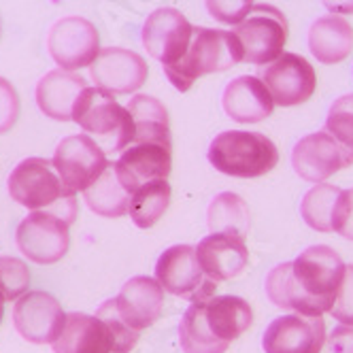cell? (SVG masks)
Here are the masks:
<instances>
[{
    "label": "cell",
    "instance_id": "cell-11",
    "mask_svg": "<svg viewBox=\"0 0 353 353\" xmlns=\"http://www.w3.org/2000/svg\"><path fill=\"white\" fill-rule=\"evenodd\" d=\"M52 162L70 194L85 192L109 166L107 154L88 134L62 139L54 151Z\"/></svg>",
    "mask_w": 353,
    "mask_h": 353
},
{
    "label": "cell",
    "instance_id": "cell-17",
    "mask_svg": "<svg viewBox=\"0 0 353 353\" xmlns=\"http://www.w3.org/2000/svg\"><path fill=\"white\" fill-rule=\"evenodd\" d=\"M292 166L298 176L311 183H323L341 168L351 166L341 145L325 130L300 139L292 151Z\"/></svg>",
    "mask_w": 353,
    "mask_h": 353
},
{
    "label": "cell",
    "instance_id": "cell-34",
    "mask_svg": "<svg viewBox=\"0 0 353 353\" xmlns=\"http://www.w3.org/2000/svg\"><path fill=\"white\" fill-rule=\"evenodd\" d=\"M330 313L343 325H353V264L345 266L343 283L336 292V300Z\"/></svg>",
    "mask_w": 353,
    "mask_h": 353
},
{
    "label": "cell",
    "instance_id": "cell-1",
    "mask_svg": "<svg viewBox=\"0 0 353 353\" xmlns=\"http://www.w3.org/2000/svg\"><path fill=\"white\" fill-rule=\"evenodd\" d=\"M345 276V262L332 247L313 245L294 262L274 266L266 276V296L274 307L302 317L330 313Z\"/></svg>",
    "mask_w": 353,
    "mask_h": 353
},
{
    "label": "cell",
    "instance_id": "cell-36",
    "mask_svg": "<svg viewBox=\"0 0 353 353\" xmlns=\"http://www.w3.org/2000/svg\"><path fill=\"white\" fill-rule=\"evenodd\" d=\"M334 232L353 241V190H343L334 215Z\"/></svg>",
    "mask_w": 353,
    "mask_h": 353
},
{
    "label": "cell",
    "instance_id": "cell-2",
    "mask_svg": "<svg viewBox=\"0 0 353 353\" xmlns=\"http://www.w3.org/2000/svg\"><path fill=\"white\" fill-rule=\"evenodd\" d=\"M139 343V332L121 323L113 298L94 315L66 313L64 330L52 345L54 353H130Z\"/></svg>",
    "mask_w": 353,
    "mask_h": 353
},
{
    "label": "cell",
    "instance_id": "cell-22",
    "mask_svg": "<svg viewBox=\"0 0 353 353\" xmlns=\"http://www.w3.org/2000/svg\"><path fill=\"white\" fill-rule=\"evenodd\" d=\"M85 88L88 83L81 74L56 68L37 83V105L49 119L72 121L74 105Z\"/></svg>",
    "mask_w": 353,
    "mask_h": 353
},
{
    "label": "cell",
    "instance_id": "cell-13",
    "mask_svg": "<svg viewBox=\"0 0 353 353\" xmlns=\"http://www.w3.org/2000/svg\"><path fill=\"white\" fill-rule=\"evenodd\" d=\"M260 81L266 85L274 105L296 107L313 96L317 74L307 58L298 54H283L272 64L260 68Z\"/></svg>",
    "mask_w": 353,
    "mask_h": 353
},
{
    "label": "cell",
    "instance_id": "cell-10",
    "mask_svg": "<svg viewBox=\"0 0 353 353\" xmlns=\"http://www.w3.org/2000/svg\"><path fill=\"white\" fill-rule=\"evenodd\" d=\"M47 49L62 70L77 72L85 66H92V62L98 58L100 34L90 19L68 15L58 19L49 30Z\"/></svg>",
    "mask_w": 353,
    "mask_h": 353
},
{
    "label": "cell",
    "instance_id": "cell-15",
    "mask_svg": "<svg viewBox=\"0 0 353 353\" xmlns=\"http://www.w3.org/2000/svg\"><path fill=\"white\" fill-rule=\"evenodd\" d=\"M92 81L96 88L109 94H132L137 92L149 74V66L137 52L121 47L100 49L98 58L90 66Z\"/></svg>",
    "mask_w": 353,
    "mask_h": 353
},
{
    "label": "cell",
    "instance_id": "cell-23",
    "mask_svg": "<svg viewBox=\"0 0 353 353\" xmlns=\"http://www.w3.org/2000/svg\"><path fill=\"white\" fill-rule=\"evenodd\" d=\"M203 313L213 336L225 345H230L245 330H249L254 321V311L249 302L239 296H215L203 302Z\"/></svg>",
    "mask_w": 353,
    "mask_h": 353
},
{
    "label": "cell",
    "instance_id": "cell-14",
    "mask_svg": "<svg viewBox=\"0 0 353 353\" xmlns=\"http://www.w3.org/2000/svg\"><path fill=\"white\" fill-rule=\"evenodd\" d=\"M194 26L188 21V17L172 7L156 9L151 15H147L143 23V45L151 58L162 62L164 68L176 64L183 54L188 52L192 41Z\"/></svg>",
    "mask_w": 353,
    "mask_h": 353
},
{
    "label": "cell",
    "instance_id": "cell-12",
    "mask_svg": "<svg viewBox=\"0 0 353 353\" xmlns=\"http://www.w3.org/2000/svg\"><path fill=\"white\" fill-rule=\"evenodd\" d=\"M13 323L28 343L54 345L64 330L66 313L54 294L37 290L15 300Z\"/></svg>",
    "mask_w": 353,
    "mask_h": 353
},
{
    "label": "cell",
    "instance_id": "cell-8",
    "mask_svg": "<svg viewBox=\"0 0 353 353\" xmlns=\"http://www.w3.org/2000/svg\"><path fill=\"white\" fill-rule=\"evenodd\" d=\"M288 32V17L272 5H254L249 17L234 30L243 49V60L260 68L283 56Z\"/></svg>",
    "mask_w": 353,
    "mask_h": 353
},
{
    "label": "cell",
    "instance_id": "cell-7",
    "mask_svg": "<svg viewBox=\"0 0 353 353\" xmlns=\"http://www.w3.org/2000/svg\"><path fill=\"white\" fill-rule=\"evenodd\" d=\"M7 188L15 203L30 211H49L60 207L66 198H74V194L64 188L54 162L45 158L21 160L11 170Z\"/></svg>",
    "mask_w": 353,
    "mask_h": 353
},
{
    "label": "cell",
    "instance_id": "cell-35",
    "mask_svg": "<svg viewBox=\"0 0 353 353\" xmlns=\"http://www.w3.org/2000/svg\"><path fill=\"white\" fill-rule=\"evenodd\" d=\"M209 13L221 21V23H228V26H241V23L249 17L251 9H254V3H207Z\"/></svg>",
    "mask_w": 353,
    "mask_h": 353
},
{
    "label": "cell",
    "instance_id": "cell-29",
    "mask_svg": "<svg viewBox=\"0 0 353 353\" xmlns=\"http://www.w3.org/2000/svg\"><path fill=\"white\" fill-rule=\"evenodd\" d=\"M179 343L185 353H225L230 345H225L213 336L205 321L203 302L190 305L179 323Z\"/></svg>",
    "mask_w": 353,
    "mask_h": 353
},
{
    "label": "cell",
    "instance_id": "cell-40",
    "mask_svg": "<svg viewBox=\"0 0 353 353\" xmlns=\"http://www.w3.org/2000/svg\"><path fill=\"white\" fill-rule=\"evenodd\" d=\"M0 34H3V17H0Z\"/></svg>",
    "mask_w": 353,
    "mask_h": 353
},
{
    "label": "cell",
    "instance_id": "cell-28",
    "mask_svg": "<svg viewBox=\"0 0 353 353\" xmlns=\"http://www.w3.org/2000/svg\"><path fill=\"white\" fill-rule=\"evenodd\" d=\"M209 230L211 232H232L247 236L249 232V209L245 200L234 192L217 194L209 205Z\"/></svg>",
    "mask_w": 353,
    "mask_h": 353
},
{
    "label": "cell",
    "instance_id": "cell-18",
    "mask_svg": "<svg viewBox=\"0 0 353 353\" xmlns=\"http://www.w3.org/2000/svg\"><path fill=\"white\" fill-rule=\"evenodd\" d=\"M115 313L134 332L154 325L162 313L164 290L156 281V276H132L123 283L119 294L113 298Z\"/></svg>",
    "mask_w": 353,
    "mask_h": 353
},
{
    "label": "cell",
    "instance_id": "cell-30",
    "mask_svg": "<svg viewBox=\"0 0 353 353\" xmlns=\"http://www.w3.org/2000/svg\"><path fill=\"white\" fill-rule=\"evenodd\" d=\"M170 194L172 190L168 181H151L141 190H137L132 194L130 209H128V215L134 221V225H139L143 230L156 225L170 205Z\"/></svg>",
    "mask_w": 353,
    "mask_h": 353
},
{
    "label": "cell",
    "instance_id": "cell-38",
    "mask_svg": "<svg viewBox=\"0 0 353 353\" xmlns=\"http://www.w3.org/2000/svg\"><path fill=\"white\" fill-rule=\"evenodd\" d=\"M3 317H5V296L0 294V323H3Z\"/></svg>",
    "mask_w": 353,
    "mask_h": 353
},
{
    "label": "cell",
    "instance_id": "cell-39",
    "mask_svg": "<svg viewBox=\"0 0 353 353\" xmlns=\"http://www.w3.org/2000/svg\"><path fill=\"white\" fill-rule=\"evenodd\" d=\"M325 7H330V9H353V5H325Z\"/></svg>",
    "mask_w": 353,
    "mask_h": 353
},
{
    "label": "cell",
    "instance_id": "cell-26",
    "mask_svg": "<svg viewBox=\"0 0 353 353\" xmlns=\"http://www.w3.org/2000/svg\"><path fill=\"white\" fill-rule=\"evenodd\" d=\"M83 198L90 207L100 217H121L128 213L132 196L125 192V188L117 179L115 162H109L105 172L83 192Z\"/></svg>",
    "mask_w": 353,
    "mask_h": 353
},
{
    "label": "cell",
    "instance_id": "cell-32",
    "mask_svg": "<svg viewBox=\"0 0 353 353\" xmlns=\"http://www.w3.org/2000/svg\"><path fill=\"white\" fill-rule=\"evenodd\" d=\"M30 288V268L28 264L13 258L0 256V294L5 300H17Z\"/></svg>",
    "mask_w": 353,
    "mask_h": 353
},
{
    "label": "cell",
    "instance_id": "cell-19",
    "mask_svg": "<svg viewBox=\"0 0 353 353\" xmlns=\"http://www.w3.org/2000/svg\"><path fill=\"white\" fill-rule=\"evenodd\" d=\"M323 343V319L302 317L296 313L272 319L262 339L264 353H319Z\"/></svg>",
    "mask_w": 353,
    "mask_h": 353
},
{
    "label": "cell",
    "instance_id": "cell-5",
    "mask_svg": "<svg viewBox=\"0 0 353 353\" xmlns=\"http://www.w3.org/2000/svg\"><path fill=\"white\" fill-rule=\"evenodd\" d=\"M77 217V198L49 211H32L17 225L15 243L23 258L34 264H56L70 247V223Z\"/></svg>",
    "mask_w": 353,
    "mask_h": 353
},
{
    "label": "cell",
    "instance_id": "cell-24",
    "mask_svg": "<svg viewBox=\"0 0 353 353\" xmlns=\"http://www.w3.org/2000/svg\"><path fill=\"white\" fill-rule=\"evenodd\" d=\"M309 49L321 64H339L353 49V26L341 15H323L309 30Z\"/></svg>",
    "mask_w": 353,
    "mask_h": 353
},
{
    "label": "cell",
    "instance_id": "cell-27",
    "mask_svg": "<svg viewBox=\"0 0 353 353\" xmlns=\"http://www.w3.org/2000/svg\"><path fill=\"white\" fill-rule=\"evenodd\" d=\"M343 190L330 183L313 185L300 203V215L317 232H334V215Z\"/></svg>",
    "mask_w": 353,
    "mask_h": 353
},
{
    "label": "cell",
    "instance_id": "cell-33",
    "mask_svg": "<svg viewBox=\"0 0 353 353\" xmlns=\"http://www.w3.org/2000/svg\"><path fill=\"white\" fill-rule=\"evenodd\" d=\"M19 96L11 81L0 77V134H7L19 117Z\"/></svg>",
    "mask_w": 353,
    "mask_h": 353
},
{
    "label": "cell",
    "instance_id": "cell-20",
    "mask_svg": "<svg viewBox=\"0 0 353 353\" xmlns=\"http://www.w3.org/2000/svg\"><path fill=\"white\" fill-rule=\"evenodd\" d=\"M196 258L211 281H228L247 266L249 251L245 236L232 232H211L196 247Z\"/></svg>",
    "mask_w": 353,
    "mask_h": 353
},
{
    "label": "cell",
    "instance_id": "cell-21",
    "mask_svg": "<svg viewBox=\"0 0 353 353\" xmlns=\"http://www.w3.org/2000/svg\"><path fill=\"white\" fill-rule=\"evenodd\" d=\"M223 111L236 123H260L272 115L274 103L266 85L254 74H241L232 79L221 96Z\"/></svg>",
    "mask_w": 353,
    "mask_h": 353
},
{
    "label": "cell",
    "instance_id": "cell-31",
    "mask_svg": "<svg viewBox=\"0 0 353 353\" xmlns=\"http://www.w3.org/2000/svg\"><path fill=\"white\" fill-rule=\"evenodd\" d=\"M325 132L330 134L353 164V94L341 96L327 111Z\"/></svg>",
    "mask_w": 353,
    "mask_h": 353
},
{
    "label": "cell",
    "instance_id": "cell-9",
    "mask_svg": "<svg viewBox=\"0 0 353 353\" xmlns=\"http://www.w3.org/2000/svg\"><path fill=\"white\" fill-rule=\"evenodd\" d=\"M156 281L164 292L190 300L192 305L213 298L217 283L205 274L192 245H172L156 262Z\"/></svg>",
    "mask_w": 353,
    "mask_h": 353
},
{
    "label": "cell",
    "instance_id": "cell-37",
    "mask_svg": "<svg viewBox=\"0 0 353 353\" xmlns=\"http://www.w3.org/2000/svg\"><path fill=\"white\" fill-rule=\"evenodd\" d=\"M332 353H353V325H339L330 332Z\"/></svg>",
    "mask_w": 353,
    "mask_h": 353
},
{
    "label": "cell",
    "instance_id": "cell-3",
    "mask_svg": "<svg viewBox=\"0 0 353 353\" xmlns=\"http://www.w3.org/2000/svg\"><path fill=\"white\" fill-rule=\"evenodd\" d=\"M243 62V49L234 32L194 26L192 41L183 58L164 68L172 88L188 92L200 77L228 70Z\"/></svg>",
    "mask_w": 353,
    "mask_h": 353
},
{
    "label": "cell",
    "instance_id": "cell-6",
    "mask_svg": "<svg viewBox=\"0 0 353 353\" xmlns=\"http://www.w3.org/2000/svg\"><path fill=\"white\" fill-rule=\"evenodd\" d=\"M207 158L221 174L258 179L279 164V149L260 132L225 130L211 141Z\"/></svg>",
    "mask_w": 353,
    "mask_h": 353
},
{
    "label": "cell",
    "instance_id": "cell-25",
    "mask_svg": "<svg viewBox=\"0 0 353 353\" xmlns=\"http://www.w3.org/2000/svg\"><path fill=\"white\" fill-rule=\"evenodd\" d=\"M125 109H128L132 123H134L132 145H143V143L172 145L168 111L158 98L149 94H137L132 96V100Z\"/></svg>",
    "mask_w": 353,
    "mask_h": 353
},
{
    "label": "cell",
    "instance_id": "cell-4",
    "mask_svg": "<svg viewBox=\"0 0 353 353\" xmlns=\"http://www.w3.org/2000/svg\"><path fill=\"white\" fill-rule=\"evenodd\" d=\"M72 121H77L105 154H123L134 141V123L128 109L121 107L113 94L96 85H88L79 96Z\"/></svg>",
    "mask_w": 353,
    "mask_h": 353
},
{
    "label": "cell",
    "instance_id": "cell-16",
    "mask_svg": "<svg viewBox=\"0 0 353 353\" xmlns=\"http://www.w3.org/2000/svg\"><path fill=\"white\" fill-rule=\"evenodd\" d=\"M117 179L130 196L151 181H166L172 170V145H130L115 162Z\"/></svg>",
    "mask_w": 353,
    "mask_h": 353
}]
</instances>
